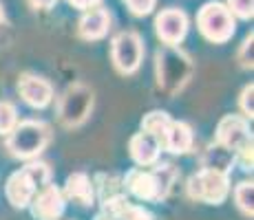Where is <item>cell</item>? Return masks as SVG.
Here are the masks:
<instances>
[{"label":"cell","instance_id":"obj_14","mask_svg":"<svg viewBox=\"0 0 254 220\" xmlns=\"http://www.w3.org/2000/svg\"><path fill=\"white\" fill-rule=\"evenodd\" d=\"M159 152H162V143L157 136L148 134V132L141 130L130 139V156L137 165H144V168L153 165L159 159Z\"/></svg>","mask_w":254,"mask_h":220},{"label":"cell","instance_id":"obj_28","mask_svg":"<svg viewBox=\"0 0 254 220\" xmlns=\"http://www.w3.org/2000/svg\"><path fill=\"white\" fill-rule=\"evenodd\" d=\"M95 220H111V218H109V216H104V214H100V216H97Z\"/></svg>","mask_w":254,"mask_h":220},{"label":"cell","instance_id":"obj_6","mask_svg":"<svg viewBox=\"0 0 254 220\" xmlns=\"http://www.w3.org/2000/svg\"><path fill=\"white\" fill-rule=\"evenodd\" d=\"M230 192V180L228 174L214 172V170H199L190 176L188 194L194 200H203L208 205H221Z\"/></svg>","mask_w":254,"mask_h":220},{"label":"cell","instance_id":"obj_8","mask_svg":"<svg viewBox=\"0 0 254 220\" xmlns=\"http://www.w3.org/2000/svg\"><path fill=\"white\" fill-rule=\"evenodd\" d=\"M111 57H113L115 68L124 75L137 71L144 60V42H141L139 33L122 31L120 36H115L113 46H111Z\"/></svg>","mask_w":254,"mask_h":220},{"label":"cell","instance_id":"obj_2","mask_svg":"<svg viewBox=\"0 0 254 220\" xmlns=\"http://www.w3.org/2000/svg\"><path fill=\"white\" fill-rule=\"evenodd\" d=\"M49 180H51V170H49L47 163H29L27 168L18 170V172L9 176L7 187H4L7 200L16 209L29 207L33 196L42 187H47Z\"/></svg>","mask_w":254,"mask_h":220},{"label":"cell","instance_id":"obj_15","mask_svg":"<svg viewBox=\"0 0 254 220\" xmlns=\"http://www.w3.org/2000/svg\"><path fill=\"white\" fill-rule=\"evenodd\" d=\"M109 27H111L109 11L102 7H93L80 18L77 31H80V36L84 40H100V38H104L109 33Z\"/></svg>","mask_w":254,"mask_h":220},{"label":"cell","instance_id":"obj_23","mask_svg":"<svg viewBox=\"0 0 254 220\" xmlns=\"http://www.w3.org/2000/svg\"><path fill=\"white\" fill-rule=\"evenodd\" d=\"M252 48H254V38H252V33H250V36L243 40L241 48H239V62H241L243 68H252V62H254Z\"/></svg>","mask_w":254,"mask_h":220},{"label":"cell","instance_id":"obj_11","mask_svg":"<svg viewBox=\"0 0 254 220\" xmlns=\"http://www.w3.org/2000/svg\"><path fill=\"white\" fill-rule=\"evenodd\" d=\"M29 205H31V214L36 220H60L64 212V194L56 185L49 183L33 196Z\"/></svg>","mask_w":254,"mask_h":220},{"label":"cell","instance_id":"obj_21","mask_svg":"<svg viewBox=\"0 0 254 220\" xmlns=\"http://www.w3.org/2000/svg\"><path fill=\"white\" fill-rule=\"evenodd\" d=\"M18 124V112L13 104L9 101H0V134H9Z\"/></svg>","mask_w":254,"mask_h":220},{"label":"cell","instance_id":"obj_27","mask_svg":"<svg viewBox=\"0 0 254 220\" xmlns=\"http://www.w3.org/2000/svg\"><path fill=\"white\" fill-rule=\"evenodd\" d=\"M29 2H31L36 9H51L58 0H29Z\"/></svg>","mask_w":254,"mask_h":220},{"label":"cell","instance_id":"obj_10","mask_svg":"<svg viewBox=\"0 0 254 220\" xmlns=\"http://www.w3.org/2000/svg\"><path fill=\"white\" fill-rule=\"evenodd\" d=\"M155 29H157V36L164 44L177 46L188 33V16L182 9H166L155 20Z\"/></svg>","mask_w":254,"mask_h":220},{"label":"cell","instance_id":"obj_16","mask_svg":"<svg viewBox=\"0 0 254 220\" xmlns=\"http://www.w3.org/2000/svg\"><path fill=\"white\" fill-rule=\"evenodd\" d=\"M162 145L173 154H186L192 150V130L184 124V121H170L168 130H166Z\"/></svg>","mask_w":254,"mask_h":220},{"label":"cell","instance_id":"obj_29","mask_svg":"<svg viewBox=\"0 0 254 220\" xmlns=\"http://www.w3.org/2000/svg\"><path fill=\"white\" fill-rule=\"evenodd\" d=\"M2 18H4V16H2V7H0V24H2Z\"/></svg>","mask_w":254,"mask_h":220},{"label":"cell","instance_id":"obj_22","mask_svg":"<svg viewBox=\"0 0 254 220\" xmlns=\"http://www.w3.org/2000/svg\"><path fill=\"white\" fill-rule=\"evenodd\" d=\"M228 9L232 16L250 20L254 16V0H228Z\"/></svg>","mask_w":254,"mask_h":220},{"label":"cell","instance_id":"obj_26","mask_svg":"<svg viewBox=\"0 0 254 220\" xmlns=\"http://www.w3.org/2000/svg\"><path fill=\"white\" fill-rule=\"evenodd\" d=\"M69 2L73 4V7H77V9H93L100 0H69Z\"/></svg>","mask_w":254,"mask_h":220},{"label":"cell","instance_id":"obj_18","mask_svg":"<svg viewBox=\"0 0 254 220\" xmlns=\"http://www.w3.org/2000/svg\"><path fill=\"white\" fill-rule=\"evenodd\" d=\"M237 161V156H234L232 150H228L226 145H221L217 141V143H212L210 148L206 150V154H203L201 163H203V170H214V172H221V174H228L232 168V163Z\"/></svg>","mask_w":254,"mask_h":220},{"label":"cell","instance_id":"obj_5","mask_svg":"<svg viewBox=\"0 0 254 220\" xmlns=\"http://www.w3.org/2000/svg\"><path fill=\"white\" fill-rule=\"evenodd\" d=\"M197 27L201 31V36L206 40L214 42V44H223L234 36V16L230 13V9L221 2H208L201 7L197 16Z\"/></svg>","mask_w":254,"mask_h":220},{"label":"cell","instance_id":"obj_9","mask_svg":"<svg viewBox=\"0 0 254 220\" xmlns=\"http://www.w3.org/2000/svg\"><path fill=\"white\" fill-rule=\"evenodd\" d=\"M217 141L221 145H226L228 150H232L234 156L241 152V150L250 148L252 134H250V128H248V121L237 115L223 117L217 126Z\"/></svg>","mask_w":254,"mask_h":220},{"label":"cell","instance_id":"obj_20","mask_svg":"<svg viewBox=\"0 0 254 220\" xmlns=\"http://www.w3.org/2000/svg\"><path fill=\"white\" fill-rule=\"evenodd\" d=\"M234 200H237V207L241 209L246 216L252 218V214H254V185H252V180L250 183L243 180V183L237 185V189H234Z\"/></svg>","mask_w":254,"mask_h":220},{"label":"cell","instance_id":"obj_12","mask_svg":"<svg viewBox=\"0 0 254 220\" xmlns=\"http://www.w3.org/2000/svg\"><path fill=\"white\" fill-rule=\"evenodd\" d=\"M18 90H20L22 99L33 108H47L53 99L51 84L38 75H22L18 82Z\"/></svg>","mask_w":254,"mask_h":220},{"label":"cell","instance_id":"obj_24","mask_svg":"<svg viewBox=\"0 0 254 220\" xmlns=\"http://www.w3.org/2000/svg\"><path fill=\"white\" fill-rule=\"evenodd\" d=\"M239 104H241L243 115H246V117H250V119H252V115H254V86H252V84L243 88V92H241V99H239Z\"/></svg>","mask_w":254,"mask_h":220},{"label":"cell","instance_id":"obj_25","mask_svg":"<svg viewBox=\"0 0 254 220\" xmlns=\"http://www.w3.org/2000/svg\"><path fill=\"white\" fill-rule=\"evenodd\" d=\"M155 2H157V0H126L128 9L135 13V16H148V13L155 9Z\"/></svg>","mask_w":254,"mask_h":220},{"label":"cell","instance_id":"obj_17","mask_svg":"<svg viewBox=\"0 0 254 220\" xmlns=\"http://www.w3.org/2000/svg\"><path fill=\"white\" fill-rule=\"evenodd\" d=\"M64 194H66V198H73L75 203L84 205V207H91L93 200H95V192H93L91 178L86 174H82V172L71 174L69 178H66Z\"/></svg>","mask_w":254,"mask_h":220},{"label":"cell","instance_id":"obj_19","mask_svg":"<svg viewBox=\"0 0 254 220\" xmlns=\"http://www.w3.org/2000/svg\"><path fill=\"white\" fill-rule=\"evenodd\" d=\"M170 121L173 119L168 117V112L153 110V112H148V115L144 117V121H141V130L148 132V134H153V136H157L159 143H162L166 130H168V126H170Z\"/></svg>","mask_w":254,"mask_h":220},{"label":"cell","instance_id":"obj_7","mask_svg":"<svg viewBox=\"0 0 254 220\" xmlns=\"http://www.w3.org/2000/svg\"><path fill=\"white\" fill-rule=\"evenodd\" d=\"M91 108H93V90L84 84H73L62 95L58 115H60V121L66 128H75V126L86 121Z\"/></svg>","mask_w":254,"mask_h":220},{"label":"cell","instance_id":"obj_4","mask_svg":"<svg viewBox=\"0 0 254 220\" xmlns=\"http://www.w3.org/2000/svg\"><path fill=\"white\" fill-rule=\"evenodd\" d=\"M51 141V130L45 121H20L9 132L7 148L16 159H33L42 152Z\"/></svg>","mask_w":254,"mask_h":220},{"label":"cell","instance_id":"obj_1","mask_svg":"<svg viewBox=\"0 0 254 220\" xmlns=\"http://www.w3.org/2000/svg\"><path fill=\"white\" fill-rule=\"evenodd\" d=\"M177 178L175 165H159L155 170H130L124 178V187L139 200H162L168 196Z\"/></svg>","mask_w":254,"mask_h":220},{"label":"cell","instance_id":"obj_3","mask_svg":"<svg viewBox=\"0 0 254 220\" xmlns=\"http://www.w3.org/2000/svg\"><path fill=\"white\" fill-rule=\"evenodd\" d=\"M192 75V62L182 48L164 44L157 51V84L164 92L175 95L188 84Z\"/></svg>","mask_w":254,"mask_h":220},{"label":"cell","instance_id":"obj_13","mask_svg":"<svg viewBox=\"0 0 254 220\" xmlns=\"http://www.w3.org/2000/svg\"><path fill=\"white\" fill-rule=\"evenodd\" d=\"M102 205H104V216H109L111 220H153L150 212H146L139 205H133L124 194L104 198Z\"/></svg>","mask_w":254,"mask_h":220}]
</instances>
